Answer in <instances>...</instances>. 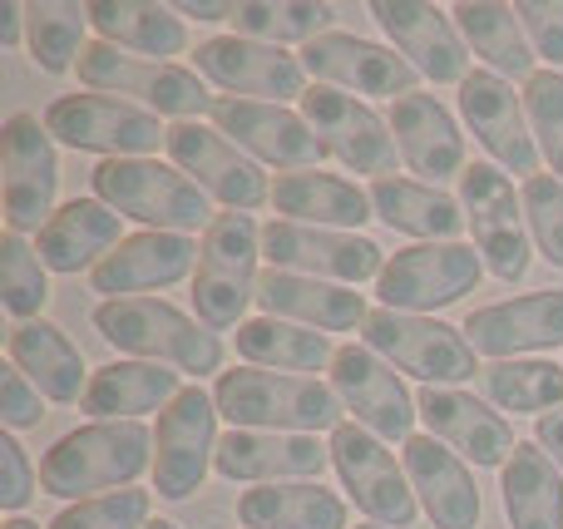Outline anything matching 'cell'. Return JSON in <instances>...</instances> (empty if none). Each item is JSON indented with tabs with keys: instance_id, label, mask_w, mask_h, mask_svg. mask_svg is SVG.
Masks as SVG:
<instances>
[{
	"instance_id": "1",
	"label": "cell",
	"mask_w": 563,
	"mask_h": 529,
	"mask_svg": "<svg viewBox=\"0 0 563 529\" xmlns=\"http://www.w3.org/2000/svg\"><path fill=\"white\" fill-rule=\"evenodd\" d=\"M154 471V431L139 421H89L65 431L40 461V491L55 500H99Z\"/></svg>"
},
{
	"instance_id": "2",
	"label": "cell",
	"mask_w": 563,
	"mask_h": 529,
	"mask_svg": "<svg viewBox=\"0 0 563 529\" xmlns=\"http://www.w3.org/2000/svg\"><path fill=\"white\" fill-rule=\"evenodd\" d=\"M218 416L233 431H282V436H317L341 426V396L317 376L263 372V366H233L213 386Z\"/></svg>"
},
{
	"instance_id": "3",
	"label": "cell",
	"mask_w": 563,
	"mask_h": 529,
	"mask_svg": "<svg viewBox=\"0 0 563 529\" xmlns=\"http://www.w3.org/2000/svg\"><path fill=\"white\" fill-rule=\"evenodd\" d=\"M95 327L109 346H119V352L134 356V362L174 366V372H184V376H208L223 366V337L208 332L198 317L178 312V307L164 302V297L99 302Z\"/></svg>"
},
{
	"instance_id": "4",
	"label": "cell",
	"mask_w": 563,
	"mask_h": 529,
	"mask_svg": "<svg viewBox=\"0 0 563 529\" xmlns=\"http://www.w3.org/2000/svg\"><path fill=\"white\" fill-rule=\"evenodd\" d=\"M99 203H109L119 218H134V223L154 228V233H188L198 228H213V203L208 194L184 174L178 164L164 158H104V164L89 174Z\"/></svg>"
},
{
	"instance_id": "5",
	"label": "cell",
	"mask_w": 563,
	"mask_h": 529,
	"mask_svg": "<svg viewBox=\"0 0 563 529\" xmlns=\"http://www.w3.org/2000/svg\"><path fill=\"white\" fill-rule=\"evenodd\" d=\"M75 75H79V85L95 89V95H114V99H124V104H139L158 119H178V124L208 114L218 99V95H208V79L198 75V69L129 55V49L109 45V40H89Z\"/></svg>"
},
{
	"instance_id": "6",
	"label": "cell",
	"mask_w": 563,
	"mask_h": 529,
	"mask_svg": "<svg viewBox=\"0 0 563 529\" xmlns=\"http://www.w3.org/2000/svg\"><path fill=\"white\" fill-rule=\"evenodd\" d=\"M257 257H263V228L253 213H218L203 233L194 273V312L208 332L247 322V307L257 302Z\"/></svg>"
},
{
	"instance_id": "7",
	"label": "cell",
	"mask_w": 563,
	"mask_h": 529,
	"mask_svg": "<svg viewBox=\"0 0 563 529\" xmlns=\"http://www.w3.org/2000/svg\"><path fill=\"white\" fill-rule=\"evenodd\" d=\"M460 208H465L475 253L485 257V273H495L499 283H519L534 263V238H529L525 198L515 194V178L499 164H465L460 174Z\"/></svg>"
},
{
	"instance_id": "8",
	"label": "cell",
	"mask_w": 563,
	"mask_h": 529,
	"mask_svg": "<svg viewBox=\"0 0 563 529\" xmlns=\"http://www.w3.org/2000/svg\"><path fill=\"white\" fill-rule=\"evenodd\" d=\"M361 342L376 356H386L396 372L416 376L426 386H465L479 372L465 327H450L440 317H410L376 307L366 317V327H361Z\"/></svg>"
},
{
	"instance_id": "9",
	"label": "cell",
	"mask_w": 563,
	"mask_h": 529,
	"mask_svg": "<svg viewBox=\"0 0 563 529\" xmlns=\"http://www.w3.org/2000/svg\"><path fill=\"white\" fill-rule=\"evenodd\" d=\"M45 129L55 144L104 158H154L168 144V129L158 114L124 104L114 95H59L45 104Z\"/></svg>"
},
{
	"instance_id": "10",
	"label": "cell",
	"mask_w": 563,
	"mask_h": 529,
	"mask_svg": "<svg viewBox=\"0 0 563 529\" xmlns=\"http://www.w3.org/2000/svg\"><path fill=\"white\" fill-rule=\"evenodd\" d=\"M485 277V257L475 243H416L386 257L376 277V297L390 312L430 317L440 307H455L465 293H475Z\"/></svg>"
},
{
	"instance_id": "11",
	"label": "cell",
	"mask_w": 563,
	"mask_h": 529,
	"mask_svg": "<svg viewBox=\"0 0 563 529\" xmlns=\"http://www.w3.org/2000/svg\"><path fill=\"white\" fill-rule=\"evenodd\" d=\"M331 465L341 475V491L356 500V510L380 529H410L416 525V491H410L406 461H396V451H386L380 436H371L366 426L341 421L331 431Z\"/></svg>"
},
{
	"instance_id": "12",
	"label": "cell",
	"mask_w": 563,
	"mask_h": 529,
	"mask_svg": "<svg viewBox=\"0 0 563 529\" xmlns=\"http://www.w3.org/2000/svg\"><path fill=\"white\" fill-rule=\"evenodd\" d=\"M0 194L10 233H40L55 218L59 154L40 114H10L0 129Z\"/></svg>"
},
{
	"instance_id": "13",
	"label": "cell",
	"mask_w": 563,
	"mask_h": 529,
	"mask_svg": "<svg viewBox=\"0 0 563 529\" xmlns=\"http://www.w3.org/2000/svg\"><path fill=\"white\" fill-rule=\"evenodd\" d=\"M218 461V401L203 386H184L154 426V491L164 500H188L203 491Z\"/></svg>"
},
{
	"instance_id": "14",
	"label": "cell",
	"mask_w": 563,
	"mask_h": 529,
	"mask_svg": "<svg viewBox=\"0 0 563 529\" xmlns=\"http://www.w3.org/2000/svg\"><path fill=\"white\" fill-rule=\"evenodd\" d=\"M168 158L203 188L208 198L228 203V213H253V208L273 203V184H267L263 164L233 144L218 124H174L168 129Z\"/></svg>"
},
{
	"instance_id": "15",
	"label": "cell",
	"mask_w": 563,
	"mask_h": 529,
	"mask_svg": "<svg viewBox=\"0 0 563 529\" xmlns=\"http://www.w3.org/2000/svg\"><path fill=\"white\" fill-rule=\"evenodd\" d=\"M301 119L311 124V134L321 139L331 158L351 174H371V178H390L396 174V139H390V124L356 95H341V89L311 85L301 95Z\"/></svg>"
},
{
	"instance_id": "16",
	"label": "cell",
	"mask_w": 563,
	"mask_h": 529,
	"mask_svg": "<svg viewBox=\"0 0 563 529\" xmlns=\"http://www.w3.org/2000/svg\"><path fill=\"white\" fill-rule=\"evenodd\" d=\"M263 257L277 273L321 277V283H341V287H361L366 277H380V267H386V253L371 238L287 223V218H273L263 228Z\"/></svg>"
},
{
	"instance_id": "17",
	"label": "cell",
	"mask_w": 563,
	"mask_h": 529,
	"mask_svg": "<svg viewBox=\"0 0 563 529\" xmlns=\"http://www.w3.org/2000/svg\"><path fill=\"white\" fill-rule=\"evenodd\" d=\"M331 392L341 396L356 426H366L371 436L380 441H400L406 445L416 436V396L410 386L400 382V372L376 356L366 342H351V346H336V362H331Z\"/></svg>"
},
{
	"instance_id": "18",
	"label": "cell",
	"mask_w": 563,
	"mask_h": 529,
	"mask_svg": "<svg viewBox=\"0 0 563 529\" xmlns=\"http://www.w3.org/2000/svg\"><path fill=\"white\" fill-rule=\"evenodd\" d=\"M194 69L233 99H263V104H287L307 95V69L301 55H287L282 45H257L243 35H213L194 49Z\"/></svg>"
},
{
	"instance_id": "19",
	"label": "cell",
	"mask_w": 563,
	"mask_h": 529,
	"mask_svg": "<svg viewBox=\"0 0 563 529\" xmlns=\"http://www.w3.org/2000/svg\"><path fill=\"white\" fill-rule=\"evenodd\" d=\"M371 20L386 30L396 55L430 85H465L470 79V45L450 10L426 5V0H376Z\"/></svg>"
},
{
	"instance_id": "20",
	"label": "cell",
	"mask_w": 563,
	"mask_h": 529,
	"mask_svg": "<svg viewBox=\"0 0 563 529\" xmlns=\"http://www.w3.org/2000/svg\"><path fill=\"white\" fill-rule=\"evenodd\" d=\"M218 129L233 139L243 154H253L257 164L287 168V174H307V168H321V139L311 134V124L287 104H263V99H233L218 95L213 109H208Z\"/></svg>"
},
{
	"instance_id": "21",
	"label": "cell",
	"mask_w": 563,
	"mask_h": 529,
	"mask_svg": "<svg viewBox=\"0 0 563 529\" xmlns=\"http://www.w3.org/2000/svg\"><path fill=\"white\" fill-rule=\"evenodd\" d=\"M460 119L499 168H515L525 178L539 174L544 154H539V139L529 129L525 95H515L509 79H499L495 69H470V79L460 85Z\"/></svg>"
},
{
	"instance_id": "22",
	"label": "cell",
	"mask_w": 563,
	"mask_h": 529,
	"mask_svg": "<svg viewBox=\"0 0 563 529\" xmlns=\"http://www.w3.org/2000/svg\"><path fill=\"white\" fill-rule=\"evenodd\" d=\"M301 69L327 89L390 99V104L406 99V95H416V79H420L396 49L376 45V40L346 35V30H331V35L311 40V45L301 49Z\"/></svg>"
},
{
	"instance_id": "23",
	"label": "cell",
	"mask_w": 563,
	"mask_h": 529,
	"mask_svg": "<svg viewBox=\"0 0 563 529\" xmlns=\"http://www.w3.org/2000/svg\"><path fill=\"white\" fill-rule=\"evenodd\" d=\"M416 406H420V416H426L430 436L445 441L450 451L465 465H475V471H495V465L505 471L509 455L519 451L509 416L495 411L489 401H479V396L460 392V386H420Z\"/></svg>"
},
{
	"instance_id": "24",
	"label": "cell",
	"mask_w": 563,
	"mask_h": 529,
	"mask_svg": "<svg viewBox=\"0 0 563 529\" xmlns=\"http://www.w3.org/2000/svg\"><path fill=\"white\" fill-rule=\"evenodd\" d=\"M198 253L203 243H194L188 233H129L104 263L89 273L95 293H104V302H124V297L164 293V287L184 283L188 273H198Z\"/></svg>"
},
{
	"instance_id": "25",
	"label": "cell",
	"mask_w": 563,
	"mask_h": 529,
	"mask_svg": "<svg viewBox=\"0 0 563 529\" xmlns=\"http://www.w3.org/2000/svg\"><path fill=\"white\" fill-rule=\"evenodd\" d=\"M465 337L475 356H489V362H519V352H554L563 346V293L549 287V293L475 307L465 317Z\"/></svg>"
},
{
	"instance_id": "26",
	"label": "cell",
	"mask_w": 563,
	"mask_h": 529,
	"mask_svg": "<svg viewBox=\"0 0 563 529\" xmlns=\"http://www.w3.org/2000/svg\"><path fill=\"white\" fill-rule=\"evenodd\" d=\"M218 475L243 485H291L321 481L331 465V445L317 436H282V431H228L218 441Z\"/></svg>"
},
{
	"instance_id": "27",
	"label": "cell",
	"mask_w": 563,
	"mask_h": 529,
	"mask_svg": "<svg viewBox=\"0 0 563 529\" xmlns=\"http://www.w3.org/2000/svg\"><path fill=\"white\" fill-rule=\"evenodd\" d=\"M390 139H396L400 158H406L410 174H420V184H435L440 178H460L465 174V134H460L455 114L440 104L435 95L416 89V95L396 99L386 109Z\"/></svg>"
},
{
	"instance_id": "28",
	"label": "cell",
	"mask_w": 563,
	"mask_h": 529,
	"mask_svg": "<svg viewBox=\"0 0 563 529\" xmlns=\"http://www.w3.org/2000/svg\"><path fill=\"white\" fill-rule=\"evenodd\" d=\"M400 461H406L410 491H416L420 510L430 515L435 529H479V491L470 465L450 451L435 436H410L400 445Z\"/></svg>"
},
{
	"instance_id": "29",
	"label": "cell",
	"mask_w": 563,
	"mask_h": 529,
	"mask_svg": "<svg viewBox=\"0 0 563 529\" xmlns=\"http://www.w3.org/2000/svg\"><path fill=\"white\" fill-rule=\"evenodd\" d=\"M119 243H124V218L114 208L99 203V198H69L40 228L35 253L49 273L75 277V273H95Z\"/></svg>"
},
{
	"instance_id": "30",
	"label": "cell",
	"mask_w": 563,
	"mask_h": 529,
	"mask_svg": "<svg viewBox=\"0 0 563 529\" xmlns=\"http://www.w3.org/2000/svg\"><path fill=\"white\" fill-rule=\"evenodd\" d=\"M257 307H263V317H282V322L311 327V332H351V327H366L371 317L366 297L356 287L277 273V267H267L263 283H257Z\"/></svg>"
},
{
	"instance_id": "31",
	"label": "cell",
	"mask_w": 563,
	"mask_h": 529,
	"mask_svg": "<svg viewBox=\"0 0 563 529\" xmlns=\"http://www.w3.org/2000/svg\"><path fill=\"white\" fill-rule=\"evenodd\" d=\"M273 208L287 218V223L331 228V233H356L366 218H376V208H371V188H361L356 178L327 174V168L277 174Z\"/></svg>"
},
{
	"instance_id": "32",
	"label": "cell",
	"mask_w": 563,
	"mask_h": 529,
	"mask_svg": "<svg viewBox=\"0 0 563 529\" xmlns=\"http://www.w3.org/2000/svg\"><path fill=\"white\" fill-rule=\"evenodd\" d=\"M184 392V372L158 362H109L89 376V392L79 401V411L89 421H139L144 411H168Z\"/></svg>"
},
{
	"instance_id": "33",
	"label": "cell",
	"mask_w": 563,
	"mask_h": 529,
	"mask_svg": "<svg viewBox=\"0 0 563 529\" xmlns=\"http://www.w3.org/2000/svg\"><path fill=\"white\" fill-rule=\"evenodd\" d=\"M5 356L30 376L35 392L55 406H79L89 392V376H95L85 366V356H79V346L69 342L65 327L45 322V317H40V322H20L15 332H10Z\"/></svg>"
},
{
	"instance_id": "34",
	"label": "cell",
	"mask_w": 563,
	"mask_h": 529,
	"mask_svg": "<svg viewBox=\"0 0 563 529\" xmlns=\"http://www.w3.org/2000/svg\"><path fill=\"white\" fill-rule=\"evenodd\" d=\"M371 208L390 233L426 238V243H460L465 233V208L460 198H450L445 188L420 184V178H371Z\"/></svg>"
},
{
	"instance_id": "35",
	"label": "cell",
	"mask_w": 563,
	"mask_h": 529,
	"mask_svg": "<svg viewBox=\"0 0 563 529\" xmlns=\"http://www.w3.org/2000/svg\"><path fill=\"white\" fill-rule=\"evenodd\" d=\"M455 25L465 35V45L485 59V69H495L499 79H534L539 75V55L525 35V20L515 15V5H499V0H460Z\"/></svg>"
},
{
	"instance_id": "36",
	"label": "cell",
	"mask_w": 563,
	"mask_h": 529,
	"mask_svg": "<svg viewBox=\"0 0 563 529\" xmlns=\"http://www.w3.org/2000/svg\"><path fill=\"white\" fill-rule=\"evenodd\" d=\"M243 529H346V500L321 481L253 485L238 495Z\"/></svg>"
},
{
	"instance_id": "37",
	"label": "cell",
	"mask_w": 563,
	"mask_h": 529,
	"mask_svg": "<svg viewBox=\"0 0 563 529\" xmlns=\"http://www.w3.org/2000/svg\"><path fill=\"white\" fill-rule=\"evenodd\" d=\"M89 25L99 30V40L129 49L144 59H168L188 49V25L178 10L154 5V0H99L89 5Z\"/></svg>"
},
{
	"instance_id": "38",
	"label": "cell",
	"mask_w": 563,
	"mask_h": 529,
	"mask_svg": "<svg viewBox=\"0 0 563 529\" xmlns=\"http://www.w3.org/2000/svg\"><path fill=\"white\" fill-rule=\"evenodd\" d=\"M509 529H563V475L539 441H519L499 471Z\"/></svg>"
},
{
	"instance_id": "39",
	"label": "cell",
	"mask_w": 563,
	"mask_h": 529,
	"mask_svg": "<svg viewBox=\"0 0 563 529\" xmlns=\"http://www.w3.org/2000/svg\"><path fill=\"white\" fill-rule=\"evenodd\" d=\"M238 356L263 372H287V376H311L321 366L336 362V346L327 332L282 322V317H247L238 327Z\"/></svg>"
},
{
	"instance_id": "40",
	"label": "cell",
	"mask_w": 563,
	"mask_h": 529,
	"mask_svg": "<svg viewBox=\"0 0 563 529\" xmlns=\"http://www.w3.org/2000/svg\"><path fill=\"white\" fill-rule=\"evenodd\" d=\"M336 25V5H317V0H243L233 5V35L257 40V45H301L331 35Z\"/></svg>"
},
{
	"instance_id": "41",
	"label": "cell",
	"mask_w": 563,
	"mask_h": 529,
	"mask_svg": "<svg viewBox=\"0 0 563 529\" xmlns=\"http://www.w3.org/2000/svg\"><path fill=\"white\" fill-rule=\"evenodd\" d=\"M485 382V401L495 411L515 416H549L563 411V366L539 362V356H519V362H489L479 372Z\"/></svg>"
},
{
	"instance_id": "42",
	"label": "cell",
	"mask_w": 563,
	"mask_h": 529,
	"mask_svg": "<svg viewBox=\"0 0 563 529\" xmlns=\"http://www.w3.org/2000/svg\"><path fill=\"white\" fill-rule=\"evenodd\" d=\"M85 30H89V5L75 0H35L25 5V49L45 75H65L85 55Z\"/></svg>"
},
{
	"instance_id": "43",
	"label": "cell",
	"mask_w": 563,
	"mask_h": 529,
	"mask_svg": "<svg viewBox=\"0 0 563 529\" xmlns=\"http://www.w3.org/2000/svg\"><path fill=\"white\" fill-rule=\"evenodd\" d=\"M49 302V267L20 233L0 238V307L20 322H40Z\"/></svg>"
},
{
	"instance_id": "44",
	"label": "cell",
	"mask_w": 563,
	"mask_h": 529,
	"mask_svg": "<svg viewBox=\"0 0 563 529\" xmlns=\"http://www.w3.org/2000/svg\"><path fill=\"white\" fill-rule=\"evenodd\" d=\"M525 109H529V129L539 139V154L554 168V178L563 184V75L559 69H539L525 85Z\"/></svg>"
},
{
	"instance_id": "45",
	"label": "cell",
	"mask_w": 563,
	"mask_h": 529,
	"mask_svg": "<svg viewBox=\"0 0 563 529\" xmlns=\"http://www.w3.org/2000/svg\"><path fill=\"white\" fill-rule=\"evenodd\" d=\"M519 198H525L534 253L544 257L549 267H563V184L554 174H534V178H525Z\"/></svg>"
},
{
	"instance_id": "46",
	"label": "cell",
	"mask_w": 563,
	"mask_h": 529,
	"mask_svg": "<svg viewBox=\"0 0 563 529\" xmlns=\"http://www.w3.org/2000/svg\"><path fill=\"white\" fill-rule=\"evenodd\" d=\"M45 529H148V491H114L99 500L65 505Z\"/></svg>"
},
{
	"instance_id": "47",
	"label": "cell",
	"mask_w": 563,
	"mask_h": 529,
	"mask_svg": "<svg viewBox=\"0 0 563 529\" xmlns=\"http://www.w3.org/2000/svg\"><path fill=\"white\" fill-rule=\"evenodd\" d=\"M515 15L525 20V35L534 45V55L549 69L563 65V0H519Z\"/></svg>"
},
{
	"instance_id": "48",
	"label": "cell",
	"mask_w": 563,
	"mask_h": 529,
	"mask_svg": "<svg viewBox=\"0 0 563 529\" xmlns=\"http://www.w3.org/2000/svg\"><path fill=\"white\" fill-rule=\"evenodd\" d=\"M45 396L30 386V376L20 372L15 362L0 366V421L10 426V431H35L40 421H45Z\"/></svg>"
},
{
	"instance_id": "49",
	"label": "cell",
	"mask_w": 563,
	"mask_h": 529,
	"mask_svg": "<svg viewBox=\"0 0 563 529\" xmlns=\"http://www.w3.org/2000/svg\"><path fill=\"white\" fill-rule=\"evenodd\" d=\"M40 491V471L30 465L25 445L15 436H0V510L20 515Z\"/></svg>"
},
{
	"instance_id": "50",
	"label": "cell",
	"mask_w": 563,
	"mask_h": 529,
	"mask_svg": "<svg viewBox=\"0 0 563 529\" xmlns=\"http://www.w3.org/2000/svg\"><path fill=\"white\" fill-rule=\"evenodd\" d=\"M534 441L549 451V461L563 471V411H549V416H539V426H534Z\"/></svg>"
},
{
	"instance_id": "51",
	"label": "cell",
	"mask_w": 563,
	"mask_h": 529,
	"mask_svg": "<svg viewBox=\"0 0 563 529\" xmlns=\"http://www.w3.org/2000/svg\"><path fill=\"white\" fill-rule=\"evenodd\" d=\"M25 40V5H0V45Z\"/></svg>"
},
{
	"instance_id": "52",
	"label": "cell",
	"mask_w": 563,
	"mask_h": 529,
	"mask_svg": "<svg viewBox=\"0 0 563 529\" xmlns=\"http://www.w3.org/2000/svg\"><path fill=\"white\" fill-rule=\"evenodd\" d=\"M178 15H194V20H233V5H213V0H184L174 5Z\"/></svg>"
},
{
	"instance_id": "53",
	"label": "cell",
	"mask_w": 563,
	"mask_h": 529,
	"mask_svg": "<svg viewBox=\"0 0 563 529\" xmlns=\"http://www.w3.org/2000/svg\"><path fill=\"white\" fill-rule=\"evenodd\" d=\"M5 529H40L35 520H20V515H15V520H5Z\"/></svg>"
},
{
	"instance_id": "54",
	"label": "cell",
	"mask_w": 563,
	"mask_h": 529,
	"mask_svg": "<svg viewBox=\"0 0 563 529\" xmlns=\"http://www.w3.org/2000/svg\"><path fill=\"white\" fill-rule=\"evenodd\" d=\"M148 529H178L174 520H148Z\"/></svg>"
},
{
	"instance_id": "55",
	"label": "cell",
	"mask_w": 563,
	"mask_h": 529,
	"mask_svg": "<svg viewBox=\"0 0 563 529\" xmlns=\"http://www.w3.org/2000/svg\"><path fill=\"white\" fill-rule=\"evenodd\" d=\"M356 529H380V525H371V520H366V525H356Z\"/></svg>"
}]
</instances>
